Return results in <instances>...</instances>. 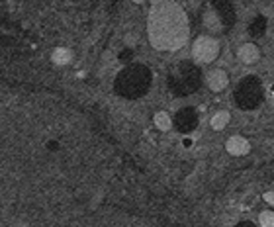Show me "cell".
<instances>
[{"label":"cell","mask_w":274,"mask_h":227,"mask_svg":"<svg viewBox=\"0 0 274 227\" xmlns=\"http://www.w3.org/2000/svg\"><path fill=\"white\" fill-rule=\"evenodd\" d=\"M149 39L157 49L173 51L188 42V18L176 0H151Z\"/></svg>","instance_id":"1"},{"label":"cell","mask_w":274,"mask_h":227,"mask_svg":"<svg viewBox=\"0 0 274 227\" xmlns=\"http://www.w3.org/2000/svg\"><path fill=\"white\" fill-rule=\"evenodd\" d=\"M221 44L214 35H198L192 42V57L200 65H209L219 57Z\"/></svg>","instance_id":"2"},{"label":"cell","mask_w":274,"mask_h":227,"mask_svg":"<svg viewBox=\"0 0 274 227\" xmlns=\"http://www.w3.org/2000/svg\"><path fill=\"white\" fill-rule=\"evenodd\" d=\"M251 141L247 139V137H243V135L235 133V135H229L225 139V151L231 157H245V155L251 153Z\"/></svg>","instance_id":"3"},{"label":"cell","mask_w":274,"mask_h":227,"mask_svg":"<svg viewBox=\"0 0 274 227\" xmlns=\"http://www.w3.org/2000/svg\"><path fill=\"white\" fill-rule=\"evenodd\" d=\"M206 87L212 90V92H223L225 88L229 87V75L227 71L223 69H209L206 73Z\"/></svg>","instance_id":"4"},{"label":"cell","mask_w":274,"mask_h":227,"mask_svg":"<svg viewBox=\"0 0 274 227\" xmlns=\"http://www.w3.org/2000/svg\"><path fill=\"white\" fill-rule=\"evenodd\" d=\"M237 61L243 63V65H257L261 61V47L252 42H247V44H241L237 47Z\"/></svg>","instance_id":"5"},{"label":"cell","mask_w":274,"mask_h":227,"mask_svg":"<svg viewBox=\"0 0 274 227\" xmlns=\"http://www.w3.org/2000/svg\"><path fill=\"white\" fill-rule=\"evenodd\" d=\"M229 121H231L229 112H227V110H218V112H214L212 118H209V128L214 131H223L229 126Z\"/></svg>","instance_id":"6"},{"label":"cell","mask_w":274,"mask_h":227,"mask_svg":"<svg viewBox=\"0 0 274 227\" xmlns=\"http://www.w3.org/2000/svg\"><path fill=\"white\" fill-rule=\"evenodd\" d=\"M153 121H155V128H157L159 131L173 130V118H171V114H166V112H157Z\"/></svg>","instance_id":"7"},{"label":"cell","mask_w":274,"mask_h":227,"mask_svg":"<svg viewBox=\"0 0 274 227\" xmlns=\"http://www.w3.org/2000/svg\"><path fill=\"white\" fill-rule=\"evenodd\" d=\"M51 59H53L55 65H67L73 59V53L67 47H57L53 51V55H51Z\"/></svg>","instance_id":"8"},{"label":"cell","mask_w":274,"mask_h":227,"mask_svg":"<svg viewBox=\"0 0 274 227\" xmlns=\"http://www.w3.org/2000/svg\"><path fill=\"white\" fill-rule=\"evenodd\" d=\"M259 225L274 227V210H264V212L259 214Z\"/></svg>","instance_id":"9"},{"label":"cell","mask_w":274,"mask_h":227,"mask_svg":"<svg viewBox=\"0 0 274 227\" xmlns=\"http://www.w3.org/2000/svg\"><path fill=\"white\" fill-rule=\"evenodd\" d=\"M263 200H264V204L268 205L270 210H274V190H268V192H264Z\"/></svg>","instance_id":"10"},{"label":"cell","mask_w":274,"mask_h":227,"mask_svg":"<svg viewBox=\"0 0 274 227\" xmlns=\"http://www.w3.org/2000/svg\"><path fill=\"white\" fill-rule=\"evenodd\" d=\"M182 145H184V147H186V149H190V147H192V145H194V139H192V137H182Z\"/></svg>","instance_id":"11"},{"label":"cell","mask_w":274,"mask_h":227,"mask_svg":"<svg viewBox=\"0 0 274 227\" xmlns=\"http://www.w3.org/2000/svg\"><path fill=\"white\" fill-rule=\"evenodd\" d=\"M133 2H135V4H141V2H145V0H133Z\"/></svg>","instance_id":"12"},{"label":"cell","mask_w":274,"mask_h":227,"mask_svg":"<svg viewBox=\"0 0 274 227\" xmlns=\"http://www.w3.org/2000/svg\"><path fill=\"white\" fill-rule=\"evenodd\" d=\"M270 90H272V92H274V85H272V87H270Z\"/></svg>","instance_id":"13"}]
</instances>
